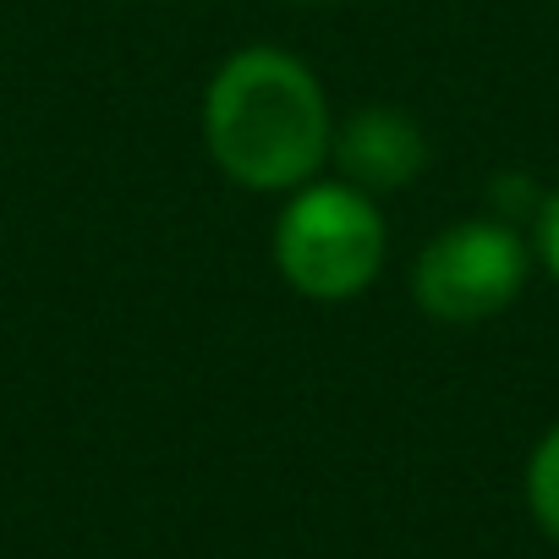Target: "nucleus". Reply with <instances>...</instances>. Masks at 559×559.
Listing matches in <instances>:
<instances>
[{
	"label": "nucleus",
	"instance_id": "39448f33",
	"mask_svg": "<svg viewBox=\"0 0 559 559\" xmlns=\"http://www.w3.org/2000/svg\"><path fill=\"white\" fill-rule=\"evenodd\" d=\"M526 504L537 515V526L548 537H559V428L543 433V444L532 450V466H526Z\"/></svg>",
	"mask_w": 559,
	"mask_h": 559
},
{
	"label": "nucleus",
	"instance_id": "f257e3e1",
	"mask_svg": "<svg viewBox=\"0 0 559 559\" xmlns=\"http://www.w3.org/2000/svg\"><path fill=\"white\" fill-rule=\"evenodd\" d=\"M209 159L247 192H297L319 176L335 143V116L319 78L286 50H236L203 94Z\"/></svg>",
	"mask_w": 559,
	"mask_h": 559
},
{
	"label": "nucleus",
	"instance_id": "423d86ee",
	"mask_svg": "<svg viewBox=\"0 0 559 559\" xmlns=\"http://www.w3.org/2000/svg\"><path fill=\"white\" fill-rule=\"evenodd\" d=\"M537 252H543V263L554 269V280H559V192L543 203V214H537Z\"/></svg>",
	"mask_w": 559,
	"mask_h": 559
},
{
	"label": "nucleus",
	"instance_id": "0eeeda50",
	"mask_svg": "<svg viewBox=\"0 0 559 559\" xmlns=\"http://www.w3.org/2000/svg\"><path fill=\"white\" fill-rule=\"evenodd\" d=\"M313 7H335V0H313Z\"/></svg>",
	"mask_w": 559,
	"mask_h": 559
},
{
	"label": "nucleus",
	"instance_id": "f03ea898",
	"mask_svg": "<svg viewBox=\"0 0 559 559\" xmlns=\"http://www.w3.org/2000/svg\"><path fill=\"white\" fill-rule=\"evenodd\" d=\"M384 214L352 181H308L274 225V263L308 302H352L384 269Z\"/></svg>",
	"mask_w": 559,
	"mask_h": 559
},
{
	"label": "nucleus",
	"instance_id": "20e7f679",
	"mask_svg": "<svg viewBox=\"0 0 559 559\" xmlns=\"http://www.w3.org/2000/svg\"><path fill=\"white\" fill-rule=\"evenodd\" d=\"M330 159L346 170L352 187L362 192H379V187H406L417 181V170L428 165V138L412 116L401 110H357L346 127H335V143H330Z\"/></svg>",
	"mask_w": 559,
	"mask_h": 559
},
{
	"label": "nucleus",
	"instance_id": "7ed1b4c3",
	"mask_svg": "<svg viewBox=\"0 0 559 559\" xmlns=\"http://www.w3.org/2000/svg\"><path fill=\"white\" fill-rule=\"evenodd\" d=\"M526 263V241L504 219H461L423 247L412 269V297L428 319L483 324L521 297Z\"/></svg>",
	"mask_w": 559,
	"mask_h": 559
}]
</instances>
